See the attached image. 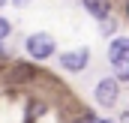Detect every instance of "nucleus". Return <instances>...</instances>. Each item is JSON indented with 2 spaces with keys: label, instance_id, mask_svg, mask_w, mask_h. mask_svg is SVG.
Returning <instances> with one entry per match:
<instances>
[{
  "label": "nucleus",
  "instance_id": "obj_11",
  "mask_svg": "<svg viewBox=\"0 0 129 123\" xmlns=\"http://www.w3.org/2000/svg\"><path fill=\"white\" fill-rule=\"evenodd\" d=\"M126 12H129V6H126Z\"/></svg>",
  "mask_w": 129,
  "mask_h": 123
},
{
  "label": "nucleus",
  "instance_id": "obj_8",
  "mask_svg": "<svg viewBox=\"0 0 129 123\" xmlns=\"http://www.w3.org/2000/svg\"><path fill=\"white\" fill-rule=\"evenodd\" d=\"M15 3H18V6H24V3H27V0H15Z\"/></svg>",
  "mask_w": 129,
  "mask_h": 123
},
{
  "label": "nucleus",
  "instance_id": "obj_3",
  "mask_svg": "<svg viewBox=\"0 0 129 123\" xmlns=\"http://www.w3.org/2000/svg\"><path fill=\"white\" fill-rule=\"evenodd\" d=\"M96 102L99 105H114L117 102V78H102L96 84Z\"/></svg>",
  "mask_w": 129,
  "mask_h": 123
},
{
  "label": "nucleus",
  "instance_id": "obj_5",
  "mask_svg": "<svg viewBox=\"0 0 129 123\" xmlns=\"http://www.w3.org/2000/svg\"><path fill=\"white\" fill-rule=\"evenodd\" d=\"M84 6L96 18H108V12H111V0H84Z\"/></svg>",
  "mask_w": 129,
  "mask_h": 123
},
{
  "label": "nucleus",
  "instance_id": "obj_9",
  "mask_svg": "<svg viewBox=\"0 0 129 123\" xmlns=\"http://www.w3.org/2000/svg\"><path fill=\"white\" fill-rule=\"evenodd\" d=\"M96 123H108V120H96Z\"/></svg>",
  "mask_w": 129,
  "mask_h": 123
},
{
  "label": "nucleus",
  "instance_id": "obj_6",
  "mask_svg": "<svg viewBox=\"0 0 129 123\" xmlns=\"http://www.w3.org/2000/svg\"><path fill=\"white\" fill-rule=\"evenodd\" d=\"M33 75H36L33 66H15V78H18V81H27V78H33Z\"/></svg>",
  "mask_w": 129,
  "mask_h": 123
},
{
  "label": "nucleus",
  "instance_id": "obj_1",
  "mask_svg": "<svg viewBox=\"0 0 129 123\" xmlns=\"http://www.w3.org/2000/svg\"><path fill=\"white\" fill-rule=\"evenodd\" d=\"M108 60H111V66H114L117 78H120V81H129V39L126 36H120V39L111 42Z\"/></svg>",
  "mask_w": 129,
  "mask_h": 123
},
{
  "label": "nucleus",
  "instance_id": "obj_4",
  "mask_svg": "<svg viewBox=\"0 0 129 123\" xmlns=\"http://www.w3.org/2000/svg\"><path fill=\"white\" fill-rule=\"evenodd\" d=\"M60 66H63V69H72V72L84 69V66H87V48H78V51H66V54H60Z\"/></svg>",
  "mask_w": 129,
  "mask_h": 123
},
{
  "label": "nucleus",
  "instance_id": "obj_2",
  "mask_svg": "<svg viewBox=\"0 0 129 123\" xmlns=\"http://www.w3.org/2000/svg\"><path fill=\"white\" fill-rule=\"evenodd\" d=\"M27 51H30L36 60H45L48 54H54V39L48 33H33L27 39Z\"/></svg>",
  "mask_w": 129,
  "mask_h": 123
},
{
  "label": "nucleus",
  "instance_id": "obj_10",
  "mask_svg": "<svg viewBox=\"0 0 129 123\" xmlns=\"http://www.w3.org/2000/svg\"><path fill=\"white\" fill-rule=\"evenodd\" d=\"M3 3H6V0H0V6H3Z\"/></svg>",
  "mask_w": 129,
  "mask_h": 123
},
{
  "label": "nucleus",
  "instance_id": "obj_7",
  "mask_svg": "<svg viewBox=\"0 0 129 123\" xmlns=\"http://www.w3.org/2000/svg\"><path fill=\"white\" fill-rule=\"evenodd\" d=\"M6 36H9V21L0 18V39H6Z\"/></svg>",
  "mask_w": 129,
  "mask_h": 123
}]
</instances>
